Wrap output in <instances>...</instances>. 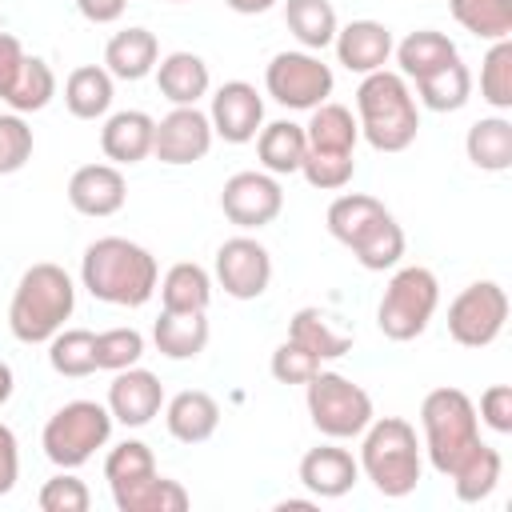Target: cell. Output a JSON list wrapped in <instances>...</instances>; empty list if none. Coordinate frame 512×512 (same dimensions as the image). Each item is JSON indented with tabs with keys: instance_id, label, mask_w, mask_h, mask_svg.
I'll list each match as a JSON object with an SVG mask.
<instances>
[{
	"instance_id": "43",
	"label": "cell",
	"mask_w": 512,
	"mask_h": 512,
	"mask_svg": "<svg viewBox=\"0 0 512 512\" xmlns=\"http://www.w3.org/2000/svg\"><path fill=\"white\" fill-rule=\"evenodd\" d=\"M140 356H144V336H140L136 328H108V332H96V368L120 372V368H132Z\"/></svg>"
},
{
	"instance_id": "18",
	"label": "cell",
	"mask_w": 512,
	"mask_h": 512,
	"mask_svg": "<svg viewBox=\"0 0 512 512\" xmlns=\"http://www.w3.org/2000/svg\"><path fill=\"white\" fill-rule=\"evenodd\" d=\"M336 60L348 68V72H380L392 56V32L380 24V20H352L344 28H336Z\"/></svg>"
},
{
	"instance_id": "40",
	"label": "cell",
	"mask_w": 512,
	"mask_h": 512,
	"mask_svg": "<svg viewBox=\"0 0 512 512\" xmlns=\"http://www.w3.org/2000/svg\"><path fill=\"white\" fill-rule=\"evenodd\" d=\"M480 96L496 108H512V40H492L484 64H480Z\"/></svg>"
},
{
	"instance_id": "1",
	"label": "cell",
	"mask_w": 512,
	"mask_h": 512,
	"mask_svg": "<svg viewBox=\"0 0 512 512\" xmlns=\"http://www.w3.org/2000/svg\"><path fill=\"white\" fill-rule=\"evenodd\" d=\"M80 280L92 292V300H104L116 308H140L152 300L160 284V268L144 244L124 236H100L84 248Z\"/></svg>"
},
{
	"instance_id": "44",
	"label": "cell",
	"mask_w": 512,
	"mask_h": 512,
	"mask_svg": "<svg viewBox=\"0 0 512 512\" xmlns=\"http://www.w3.org/2000/svg\"><path fill=\"white\" fill-rule=\"evenodd\" d=\"M36 504H40L44 512H88L92 492L84 488V480L72 476V468H60L52 480H44Z\"/></svg>"
},
{
	"instance_id": "15",
	"label": "cell",
	"mask_w": 512,
	"mask_h": 512,
	"mask_svg": "<svg viewBox=\"0 0 512 512\" xmlns=\"http://www.w3.org/2000/svg\"><path fill=\"white\" fill-rule=\"evenodd\" d=\"M160 408H164V384L148 368H136V364L120 368L116 380L108 384V412L124 428L152 424V416H160Z\"/></svg>"
},
{
	"instance_id": "52",
	"label": "cell",
	"mask_w": 512,
	"mask_h": 512,
	"mask_svg": "<svg viewBox=\"0 0 512 512\" xmlns=\"http://www.w3.org/2000/svg\"><path fill=\"white\" fill-rule=\"evenodd\" d=\"M12 388H16V380H12V368L0 360V408L12 400Z\"/></svg>"
},
{
	"instance_id": "17",
	"label": "cell",
	"mask_w": 512,
	"mask_h": 512,
	"mask_svg": "<svg viewBox=\"0 0 512 512\" xmlns=\"http://www.w3.org/2000/svg\"><path fill=\"white\" fill-rule=\"evenodd\" d=\"M356 480H360V460L348 448L320 444V448H308L300 460V484L316 500H336V496L352 492Z\"/></svg>"
},
{
	"instance_id": "42",
	"label": "cell",
	"mask_w": 512,
	"mask_h": 512,
	"mask_svg": "<svg viewBox=\"0 0 512 512\" xmlns=\"http://www.w3.org/2000/svg\"><path fill=\"white\" fill-rule=\"evenodd\" d=\"M156 472V456L144 440H124L116 444L108 456H104V480L108 488L116 484H128V480H140V476H152Z\"/></svg>"
},
{
	"instance_id": "49",
	"label": "cell",
	"mask_w": 512,
	"mask_h": 512,
	"mask_svg": "<svg viewBox=\"0 0 512 512\" xmlns=\"http://www.w3.org/2000/svg\"><path fill=\"white\" fill-rule=\"evenodd\" d=\"M20 476V448H16V432L8 424H0V496H8L16 488Z\"/></svg>"
},
{
	"instance_id": "4",
	"label": "cell",
	"mask_w": 512,
	"mask_h": 512,
	"mask_svg": "<svg viewBox=\"0 0 512 512\" xmlns=\"http://www.w3.org/2000/svg\"><path fill=\"white\" fill-rule=\"evenodd\" d=\"M420 428H424V452L428 464L440 476H452L484 440H480V416L468 392L460 388H432L420 404Z\"/></svg>"
},
{
	"instance_id": "28",
	"label": "cell",
	"mask_w": 512,
	"mask_h": 512,
	"mask_svg": "<svg viewBox=\"0 0 512 512\" xmlns=\"http://www.w3.org/2000/svg\"><path fill=\"white\" fill-rule=\"evenodd\" d=\"M156 288H160L164 312H208L212 304V276L192 260L172 264Z\"/></svg>"
},
{
	"instance_id": "10",
	"label": "cell",
	"mask_w": 512,
	"mask_h": 512,
	"mask_svg": "<svg viewBox=\"0 0 512 512\" xmlns=\"http://www.w3.org/2000/svg\"><path fill=\"white\" fill-rule=\"evenodd\" d=\"M508 324V292L496 280L468 284L448 304V336L464 348H488Z\"/></svg>"
},
{
	"instance_id": "7",
	"label": "cell",
	"mask_w": 512,
	"mask_h": 512,
	"mask_svg": "<svg viewBox=\"0 0 512 512\" xmlns=\"http://www.w3.org/2000/svg\"><path fill=\"white\" fill-rule=\"evenodd\" d=\"M112 436V412L108 404L96 400H72L64 408H56L44 424V456L56 468H80L96 456V448H104Z\"/></svg>"
},
{
	"instance_id": "26",
	"label": "cell",
	"mask_w": 512,
	"mask_h": 512,
	"mask_svg": "<svg viewBox=\"0 0 512 512\" xmlns=\"http://www.w3.org/2000/svg\"><path fill=\"white\" fill-rule=\"evenodd\" d=\"M304 152H308V136H304V128L292 124V120H272V124H264V128L256 132V156H260L264 172H272V176H292V172H300Z\"/></svg>"
},
{
	"instance_id": "12",
	"label": "cell",
	"mask_w": 512,
	"mask_h": 512,
	"mask_svg": "<svg viewBox=\"0 0 512 512\" xmlns=\"http://www.w3.org/2000/svg\"><path fill=\"white\" fill-rule=\"evenodd\" d=\"M216 280L232 300H256L272 284V256L252 236H232L216 248Z\"/></svg>"
},
{
	"instance_id": "14",
	"label": "cell",
	"mask_w": 512,
	"mask_h": 512,
	"mask_svg": "<svg viewBox=\"0 0 512 512\" xmlns=\"http://www.w3.org/2000/svg\"><path fill=\"white\" fill-rule=\"evenodd\" d=\"M212 132L228 144H248L264 128V100L248 80H228L212 96Z\"/></svg>"
},
{
	"instance_id": "37",
	"label": "cell",
	"mask_w": 512,
	"mask_h": 512,
	"mask_svg": "<svg viewBox=\"0 0 512 512\" xmlns=\"http://www.w3.org/2000/svg\"><path fill=\"white\" fill-rule=\"evenodd\" d=\"M452 20L480 40L512 36V0H448Z\"/></svg>"
},
{
	"instance_id": "5",
	"label": "cell",
	"mask_w": 512,
	"mask_h": 512,
	"mask_svg": "<svg viewBox=\"0 0 512 512\" xmlns=\"http://www.w3.org/2000/svg\"><path fill=\"white\" fill-rule=\"evenodd\" d=\"M360 472L372 480V488L380 496H408L420 484L424 472V456H420V440L416 428L400 416H372V424L360 432Z\"/></svg>"
},
{
	"instance_id": "11",
	"label": "cell",
	"mask_w": 512,
	"mask_h": 512,
	"mask_svg": "<svg viewBox=\"0 0 512 512\" xmlns=\"http://www.w3.org/2000/svg\"><path fill=\"white\" fill-rule=\"evenodd\" d=\"M220 208L236 228L256 232V228H264V224H272L280 216L284 188H280V180L272 172H236L220 188Z\"/></svg>"
},
{
	"instance_id": "39",
	"label": "cell",
	"mask_w": 512,
	"mask_h": 512,
	"mask_svg": "<svg viewBox=\"0 0 512 512\" xmlns=\"http://www.w3.org/2000/svg\"><path fill=\"white\" fill-rule=\"evenodd\" d=\"M52 96H56V72L48 68V60L24 56V68L12 84V92L4 96V104L12 112H40V108H48Z\"/></svg>"
},
{
	"instance_id": "31",
	"label": "cell",
	"mask_w": 512,
	"mask_h": 512,
	"mask_svg": "<svg viewBox=\"0 0 512 512\" xmlns=\"http://www.w3.org/2000/svg\"><path fill=\"white\" fill-rule=\"evenodd\" d=\"M384 216H392L376 196H364V192H344V196H336L332 204H328V232L344 244V248H352L372 224H380Z\"/></svg>"
},
{
	"instance_id": "46",
	"label": "cell",
	"mask_w": 512,
	"mask_h": 512,
	"mask_svg": "<svg viewBox=\"0 0 512 512\" xmlns=\"http://www.w3.org/2000/svg\"><path fill=\"white\" fill-rule=\"evenodd\" d=\"M320 372V356H312L308 348H300L296 340H284L272 352V376L280 384H308Z\"/></svg>"
},
{
	"instance_id": "19",
	"label": "cell",
	"mask_w": 512,
	"mask_h": 512,
	"mask_svg": "<svg viewBox=\"0 0 512 512\" xmlns=\"http://www.w3.org/2000/svg\"><path fill=\"white\" fill-rule=\"evenodd\" d=\"M152 136H156V120L140 108H124V112H112L104 120L100 148L116 168L120 164H140L144 156H152Z\"/></svg>"
},
{
	"instance_id": "2",
	"label": "cell",
	"mask_w": 512,
	"mask_h": 512,
	"mask_svg": "<svg viewBox=\"0 0 512 512\" xmlns=\"http://www.w3.org/2000/svg\"><path fill=\"white\" fill-rule=\"evenodd\" d=\"M356 124L376 152H404L420 132V112L400 72H368L356 88Z\"/></svg>"
},
{
	"instance_id": "20",
	"label": "cell",
	"mask_w": 512,
	"mask_h": 512,
	"mask_svg": "<svg viewBox=\"0 0 512 512\" xmlns=\"http://www.w3.org/2000/svg\"><path fill=\"white\" fill-rule=\"evenodd\" d=\"M164 424L180 444H204L220 428V404H216V396H208L200 388L176 392L164 408Z\"/></svg>"
},
{
	"instance_id": "23",
	"label": "cell",
	"mask_w": 512,
	"mask_h": 512,
	"mask_svg": "<svg viewBox=\"0 0 512 512\" xmlns=\"http://www.w3.org/2000/svg\"><path fill=\"white\" fill-rule=\"evenodd\" d=\"M156 60H160V44L148 28H124L104 48V68L116 80H144L148 72H156Z\"/></svg>"
},
{
	"instance_id": "34",
	"label": "cell",
	"mask_w": 512,
	"mask_h": 512,
	"mask_svg": "<svg viewBox=\"0 0 512 512\" xmlns=\"http://www.w3.org/2000/svg\"><path fill=\"white\" fill-rule=\"evenodd\" d=\"M304 136H308V148H316V152H352L356 140H360V124L344 104L324 100V104L312 108V120L304 124Z\"/></svg>"
},
{
	"instance_id": "8",
	"label": "cell",
	"mask_w": 512,
	"mask_h": 512,
	"mask_svg": "<svg viewBox=\"0 0 512 512\" xmlns=\"http://www.w3.org/2000/svg\"><path fill=\"white\" fill-rule=\"evenodd\" d=\"M304 388H308V416H312L316 432L328 440H352L376 416L372 396L340 372H316Z\"/></svg>"
},
{
	"instance_id": "48",
	"label": "cell",
	"mask_w": 512,
	"mask_h": 512,
	"mask_svg": "<svg viewBox=\"0 0 512 512\" xmlns=\"http://www.w3.org/2000/svg\"><path fill=\"white\" fill-rule=\"evenodd\" d=\"M20 68H24V48H20V40H16L12 32H0V100L12 92Z\"/></svg>"
},
{
	"instance_id": "54",
	"label": "cell",
	"mask_w": 512,
	"mask_h": 512,
	"mask_svg": "<svg viewBox=\"0 0 512 512\" xmlns=\"http://www.w3.org/2000/svg\"><path fill=\"white\" fill-rule=\"evenodd\" d=\"M172 4H188V0H172Z\"/></svg>"
},
{
	"instance_id": "45",
	"label": "cell",
	"mask_w": 512,
	"mask_h": 512,
	"mask_svg": "<svg viewBox=\"0 0 512 512\" xmlns=\"http://www.w3.org/2000/svg\"><path fill=\"white\" fill-rule=\"evenodd\" d=\"M32 160V128L20 120V112L0 116V176L20 172Z\"/></svg>"
},
{
	"instance_id": "47",
	"label": "cell",
	"mask_w": 512,
	"mask_h": 512,
	"mask_svg": "<svg viewBox=\"0 0 512 512\" xmlns=\"http://www.w3.org/2000/svg\"><path fill=\"white\" fill-rule=\"evenodd\" d=\"M480 420H484L492 432H500V436L512 432V388H508V384L484 388V396H480Z\"/></svg>"
},
{
	"instance_id": "51",
	"label": "cell",
	"mask_w": 512,
	"mask_h": 512,
	"mask_svg": "<svg viewBox=\"0 0 512 512\" xmlns=\"http://www.w3.org/2000/svg\"><path fill=\"white\" fill-rule=\"evenodd\" d=\"M232 12H240V16H256V12H268L276 0H224Z\"/></svg>"
},
{
	"instance_id": "50",
	"label": "cell",
	"mask_w": 512,
	"mask_h": 512,
	"mask_svg": "<svg viewBox=\"0 0 512 512\" xmlns=\"http://www.w3.org/2000/svg\"><path fill=\"white\" fill-rule=\"evenodd\" d=\"M124 4H128V0H76L80 16L92 20V24H112V20H120V16H124Z\"/></svg>"
},
{
	"instance_id": "38",
	"label": "cell",
	"mask_w": 512,
	"mask_h": 512,
	"mask_svg": "<svg viewBox=\"0 0 512 512\" xmlns=\"http://www.w3.org/2000/svg\"><path fill=\"white\" fill-rule=\"evenodd\" d=\"M352 256L360 260V268L368 272H388L400 264L404 256V228L396 224V216H384L380 224H372L356 244H352Z\"/></svg>"
},
{
	"instance_id": "21",
	"label": "cell",
	"mask_w": 512,
	"mask_h": 512,
	"mask_svg": "<svg viewBox=\"0 0 512 512\" xmlns=\"http://www.w3.org/2000/svg\"><path fill=\"white\" fill-rule=\"evenodd\" d=\"M288 340H296L320 360H340L352 348V328L336 324V316H328L324 308H300L288 320Z\"/></svg>"
},
{
	"instance_id": "16",
	"label": "cell",
	"mask_w": 512,
	"mask_h": 512,
	"mask_svg": "<svg viewBox=\"0 0 512 512\" xmlns=\"http://www.w3.org/2000/svg\"><path fill=\"white\" fill-rule=\"evenodd\" d=\"M128 200V184L124 172L116 164H84L72 172L68 180V204L80 216H116Z\"/></svg>"
},
{
	"instance_id": "3",
	"label": "cell",
	"mask_w": 512,
	"mask_h": 512,
	"mask_svg": "<svg viewBox=\"0 0 512 512\" xmlns=\"http://www.w3.org/2000/svg\"><path fill=\"white\" fill-rule=\"evenodd\" d=\"M76 308V284L60 264H32L24 268L12 304H8V328L20 344H48L64 320Z\"/></svg>"
},
{
	"instance_id": "6",
	"label": "cell",
	"mask_w": 512,
	"mask_h": 512,
	"mask_svg": "<svg viewBox=\"0 0 512 512\" xmlns=\"http://www.w3.org/2000/svg\"><path fill=\"white\" fill-rule=\"evenodd\" d=\"M436 304H440V280L428 268H420V264L396 268L380 296L376 328L396 344L416 340L428 328V320L436 316Z\"/></svg>"
},
{
	"instance_id": "36",
	"label": "cell",
	"mask_w": 512,
	"mask_h": 512,
	"mask_svg": "<svg viewBox=\"0 0 512 512\" xmlns=\"http://www.w3.org/2000/svg\"><path fill=\"white\" fill-rule=\"evenodd\" d=\"M48 364H52L56 376H68V380L92 376L96 372V332H88V328H60L48 340Z\"/></svg>"
},
{
	"instance_id": "30",
	"label": "cell",
	"mask_w": 512,
	"mask_h": 512,
	"mask_svg": "<svg viewBox=\"0 0 512 512\" xmlns=\"http://www.w3.org/2000/svg\"><path fill=\"white\" fill-rule=\"evenodd\" d=\"M464 152L480 172H508L512 168V120L484 116L468 128Z\"/></svg>"
},
{
	"instance_id": "9",
	"label": "cell",
	"mask_w": 512,
	"mask_h": 512,
	"mask_svg": "<svg viewBox=\"0 0 512 512\" xmlns=\"http://www.w3.org/2000/svg\"><path fill=\"white\" fill-rule=\"evenodd\" d=\"M332 68L312 52H276L264 68V88L276 104L312 112L332 96Z\"/></svg>"
},
{
	"instance_id": "35",
	"label": "cell",
	"mask_w": 512,
	"mask_h": 512,
	"mask_svg": "<svg viewBox=\"0 0 512 512\" xmlns=\"http://www.w3.org/2000/svg\"><path fill=\"white\" fill-rule=\"evenodd\" d=\"M500 472H504V460H500V452L492 448V444H480L448 480H452V488H456V500H464V504H480V500H488L492 492H496V484H500Z\"/></svg>"
},
{
	"instance_id": "29",
	"label": "cell",
	"mask_w": 512,
	"mask_h": 512,
	"mask_svg": "<svg viewBox=\"0 0 512 512\" xmlns=\"http://www.w3.org/2000/svg\"><path fill=\"white\" fill-rule=\"evenodd\" d=\"M456 56H460L456 44L436 28H416L396 44V64H400V76H408V80H420Z\"/></svg>"
},
{
	"instance_id": "22",
	"label": "cell",
	"mask_w": 512,
	"mask_h": 512,
	"mask_svg": "<svg viewBox=\"0 0 512 512\" xmlns=\"http://www.w3.org/2000/svg\"><path fill=\"white\" fill-rule=\"evenodd\" d=\"M156 88L176 108L180 104H196L200 96H208L212 72L196 52H168L164 60H156Z\"/></svg>"
},
{
	"instance_id": "53",
	"label": "cell",
	"mask_w": 512,
	"mask_h": 512,
	"mask_svg": "<svg viewBox=\"0 0 512 512\" xmlns=\"http://www.w3.org/2000/svg\"><path fill=\"white\" fill-rule=\"evenodd\" d=\"M312 508H316V496H312V500H296V496H288V500L276 504V512H312Z\"/></svg>"
},
{
	"instance_id": "41",
	"label": "cell",
	"mask_w": 512,
	"mask_h": 512,
	"mask_svg": "<svg viewBox=\"0 0 512 512\" xmlns=\"http://www.w3.org/2000/svg\"><path fill=\"white\" fill-rule=\"evenodd\" d=\"M352 172H356V156L352 152H316V148H308L304 160H300V176L320 192L344 188L352 180Z\"/></svg>"
},
{
	"instance_id": "25",
	"label": "cell",
	"mask_w": 512,
	"mask_h": 512,
	"mask_svg": "<svg viewBox=\"0 0 512 512\" xmlns=\"http://www.w3.org/2000/svg\"><path fill=\"white\" fill-rule=\"evenodd\" d=\"M112 72L100 64H80L64 80V108L76 120H100L112 108Z\"/></svg>"
},
{
	"instance_id": "13",
	"label": "cell",
	"mask_w": 512,
	"mask_h": 512,
	"mask_svg": "<svg viewBox=\"0 0 512 512\" xmlns=\"http://www.w3.org/2000/svg\"><path fill=\"white\" fill-rule=\"evenodd\" d=\"M212 136H216V132H212V120H208L196 104H180V108H172V112L156 124L152 156H156L160 164H172V168L196 164V160L208 156Z\"/></svg>"
},
{
	"instance_id": "33",
	"label": "cell",
	"mask_w": 512,
	"mask_h": 512,
	"mask_svg": "<svg viewBox=\"0 0 512 512\" xmlns=\"http://www.w3.org/2000/svg\"><path fill=\"white\" fill-rule=\"evenodd\" d=\"M416 92H420V104H424V108H432V112H456V108H464V104L472 100V72H468V64L456 56V60H448L444 68L420 76V80H416Z\"/></svg>"
},
{
	"instance_id": "24",
	"label": "cell",
	"mask_w": 512,
	"mask_h": 512,
	"mask_svg": "<svg viewBox=\"0 0 512 512\" xmlns=\"http://www.w3.org/2000/svg\"><path fill=\"white\" fill-rule=\"evenodd\" d=\"M152 344L168 360H192L208 344V316L204 312H160L152 324Z\"/></svg>"
},
{
	"instance_id": "32",
	"label": "cell",
	"mask_w": 512,
	"mask_h": 512,
	"mask_svg": "<svg viewBox=\"0 0 512 512\" xmlns=\"http://www.w3.org/2000/svg\"><path fill=\"white\" fill-rule=\"evenodd\" d=\"M284 24L304 44V52H320L336 40V8L332 0H284Z\"/></svg>"
},
{
	"instance_id": "27",
	"label": "cell",
	"mask_w": 512,
	"mask_h": 512,
	"mask_svg": "<svg viewBox=\"0 0 512 512\" xmlns=\"http://www.w3.org/2000/svg\"><path fill=\"white\" fill-rule=\"evenodd\" d=\"M112 500H116L120 512H184L188 508V492L176 480L160 476V472L128 480V484H116Z\"/></svg>"
}]
</instances>
